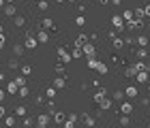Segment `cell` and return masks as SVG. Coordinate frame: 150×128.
<instances>
[{
  "instance_id": "obj_1",
  "label": "cell",
  "mask_w": 150,
  "mask_h": 128,
  "mask_svg": "<svg viewBox=\"0 0 150 128\" xmlns=\"http://www.w3.org/2000/svg\"><path fill=\"white\" fill-rule=\"evenodd\" d=\"M112 24L116 26V32H125V28H127V19L122 15H114L112 17Z\"/></svg>"
},
{
  "instance_id": "obj_2",
  "label": "cell",
  "mask_w": 150,
  "mask_h": 128,
  "mask_svg": "<svg viewBox=\"0 0 150 128\" xmlns=\"http://www.w3.org/2000/svg\"><path fill=\"white\" fill-rule=\"evenodd\" d=\"M56 53L60 56V60H62L64 64H67V62H71V60H73V56H71V53L67 51V49H62V47H58V49H56Z\"/></svg>"
},
{
  "instance_id": "obj_3",
  "label": "cell",
  "mask_w": 150,
  "mask_h": 128,
  "mask_svg": "<svg viewBox=\"0 0 150 128\" xmlns=\"http://www.w3.org/2000/svg\"><path fill=\"white\" fill-rule=\"evenodd\" d=\"M135 81H137V83H148V73L146 71H139L137 75H135Z\"/></svg>"
},
{
  "instance_id": "obj_4",
  "label": "cell",
  "mask_w": 150,
  "mask_h": 128,
  "mask_svg": "<svg viewBox=\"0 0 150 128\" xmlns=\"http://www.w3.org/2000/svg\"><path fill=\"white\" fill-rule=\"evenodd\" d=\"M99 107H101V111H107V109H110V107H112V100L110 98H103V100H99Z\"/></svg>"
},
{
  "instance_id": "obj_5",
  "label": "cell",
  "mask_w": 150,
  "mask_h": 128,
  "mask_svg": "<svg viewBox=\"0 0 150 128\" xmlns=\"http://www.w3.org/2000/svg\"><path fill=\"white\" fill-rule=\"evenodd\" d=\"M64 77H54V87H56V90H62L64 87Z\"/></svg>"
},
{
  "instance_id": "obj_6",
  "label": "cell",
  "mask_w": 150,
  "mask_h": 128,
  "mask_svg": "<svg viewBox=\"0 0 150 128\" xmlns=\"http://www.w3.org/2000/svg\"><path fill=\"white\" fill-rule=\"evenodd\" d=\"M125 94H127L129 98H135V96H137V87H135V85H129L127 90H125Z\"/></svg>"
},
{
  "instance_id": "obj_7",
  "label": "cell",
  "mask_w": 150,
  "mask_h": 128,
  "mask_svg": "<svg viewBox=\"0 0 150 128\" xmlns=\"http://www.w3.org/2000/svg\"><path fill=\"white\" fill-rule=\"evenodd\" d=\"M86 43H88V36H86V34H81V36H77V38H75V43H73V45H77V47H84Z\"/></svg>"
},
{
  "instance_id": "obj_8",
  "label": "cell",
  "mask_w": 150,
  "mask_h": 128,
  "mask_svg": "<svg viewBox=\"0 0 150 128\" xmlns=\"http://www.w3.org/2000/svg\"><path fill=\"white\" fill-rule=\"evenodd\" d=\"M84 53H88V58H92L94 56V45L92 43H86L84 45Z\"/></svg>"
},
{
  "instance_id": "obj_9",
  "label": "cell",
  "mask_w": 150,
  "mask_h": 128,
  "mask_svg": "<svg viewBox=\"0 0 150 128\" xmlns=\"http://www.w3.org/2000/svg\"><path fill=\"white\" fill-rule=\"evenodd\" d=\"M41 28H45V30H56V26H54V22H52V19H43Z\"/></svg>"
},
{
  "instance_id": "obj_10",
  "label": "cell",
  "mask_w": 150,
  "mask_h": 128,
  "mask_svg": "<svg viewBox=\"0 0 150 128\" xmlns=\"http://www.w3.org/2000/svg\"><path fill=\"white\" fill-rule=\"evenodd\" d=\"M137 73H139V71H137V66L133 64V66H129V69L125 71V75H127V77H135V75H137Z\"/></svg>"
},
{
  "instance_id": "obj_11",
  "label": "cell",
  "mask_w": 150,
  "mask_h": 128,
  "mask_svg": "<svg viewBox=\"0 0 150 128\" xmlns=\"http://www.w3.org/2000/svg\"><path fill=\"white\" fill-rule=\"evenodd\" d=\"M37 124H39V126H47V124H50V115H45V113H43V115H39Z\"/></svg>"
},
{
  "instance_id": "obj_12",
  "label": "cell",
  "mask_w": 150,
  "mask_h": 128,
  "mask_svg": "<svg viewBox=\"0 0 150 128\" xmlns=\"http://www.w3.org/2000/svg\"><path fill=\"white\" fill-rule=\"evenodd\" d=\"M135 43H137L139 47H146V45H148V36H146V34H139V36H137V41H135Z\"/></svg>"
},
{
  "instance_id": "obj_13",
  "label": "cell",
  "mask_w": 150,
  "mask_h": 128,
  "mask_svg": "<svg viewBox=\"0 0 150 128\" xmlns=\"http://www.w3.org/2000/svg\"><path fill=\"white\" fill-rule=\"evenodd\" d=\"M120 111H122V113H127V115H129V113L133 111V107H131V103H122V105H120Z\"/></svg>"
},
{
  "instance_id": "obj_14",
  "label": "cell",
  "mask_w": 150,
  "mask_h": 128,
  "mask_svg": "<svg viewBox=\"0 0 150 128\" xmlns=\"http://www.w3.org/2000/svg\"><path fill=\"white\" fill-rule=\"evenodd\" d=\"M26 113H28V109H26V107H24V105H19V107H17V109H15V115H19V118H24V115H26Z\"/></svg>"
},
{
  "instance_id": "obj_15",
  "label": "cell",
  "mask_w": 150,
  "mask_h": 128,
  "mask_svg": "<svg viewBox=\"0 0 150 128\" xmlns=\"http://www.w3.org/2000/svg\"><path fill=\"white\" fill-rule=\"evenodd\" d=\"M24 47H28V49H35V47H37V38H32V36H30L28 41H26V45H24Z\"/></svg>"
},
{
  "instance_id": "obj_16",
  "label": "cell",
  "mask_w": 150,
  "mask_h": 128,
  "mask_svg": "<svg viewBox=\"0 0 150 128\" xmlns=\"http://www.w3.org/2000/svg\"><path fill=\"white\" fill-rule=\"evenodd\" d=\"M105 96H107V92H105V90H99L97 94H94V100H97V103H99V100H103Z\"/></svg>"
},
{
  "instance_id": "obj_17",
  "label": "cell",
  "mask_w": 150,
  "mask_h": 128,
  "mask_svg": "<svg viewBox=\"0 0 150 128\" xmlns=\"http://www.w3.org/2000/svg\"><path fill=\"white\" fill-rule=\"evenodd\" d=\"M4 15H15V6H13V4H6V6H4Z\"/></svg>"
},
{
  "instance_id": "obj_18",
  "label": "cell",
  "mask_w": 150,
  "mask_h": 128,
  "mask_svg": "<svg viewBox=\"0 0 150 128\" xmlns=\"http://www.w3.org/2000/svg\"><path fill=\"white\" fill-rule=\"evenodd\" d=\"M47 38H50V36H47V32L45 30H39V41L41 43H47Z\"/></svg>"
},
{
  "instance_id": "obj_19",
  "label": "cell",
  "mask_w": 150,
  "mask_h": 128,
  "mask_svg": "<svg viewBox=\"0 0 150 128\" xmlns=\"http://www.w3.org/2000/svg\"><path fill=\"white\" fill-rule=\"evenodd\" d=\"M52 118L56 120V122H64V115H62V113H58V111H54V113H52Z\"/></svg>"
},
{
  "instance_id": "obj_20",
  "label": "cell",
  "mask_w": 150,
  "mask_h": 128,
  "mask_svg": "<svg viewBox=\"0 0 150 128\" xmlns=\"http://www.w3.org/2000/svg\"><path fill=\"white\" fill-rule=\"evenodd\" d=\"M114 47L116 49H122V47H125V41H122V38H114Z\"/></svg>"
},
{
  "instance_id": "obj_21",
  "label": "cell",
  "mask_w": 150,
  "mask_h": 128,
  "mask_svg": "<svg viewBox=\"0 0 150 128\" xmlns=\"http://www.w3.org/2000/svg\"><path fill=\"white\" fill-rule=\"evenodd\" d=\"M15 26H17V28H24V26H26V19H24V17H15Z\"/></svg>"
},
{
  "instance_id": "obj_22",
  "label": "cell",
  "mask_w": 150,
  "mask_h": 128,
  "mask_svg": "<svg viewBox=\"0 0 150 128\" xmlns=\"http://www.w3.org/2000/svg\"><path fill=\"white\" fill-rule=\"evenodd\" d=\"M137 58H139V60H144V58H148V51L144 49V47H139V51H137Z\"/></svg>"
},
{
  "instance_id": "obj_23",
  "label": "cell",
  "mask_w": 150,
  "mask_h": 128,
  "mask_svg": "<svg viewBox=\"0 0 150 128\" xmlns=\"http://www.w3.org/2000/svg\"><path fill=\"white\" fill-rule=\"evenodd\" d=\"M17 87H19V85H17L15 81H13V83H9V87H6V90H9L11 94H15V92H19V90H17Z\"/></svg>"
},
{
  "instance_id": "obj_24",
  "label": "cell",
  "mask_w": 150,
  "mask_h": 128,
  "mask_svg": "<svg viewBox=\"0 0 150 128\" xmlns=\"http://www.w3.org/2000/svg\"><path fill=\"white\" fill-rule=\"evenodd\" d=\"M97 66H99V62H97V60H94V56H92L90 60H88V69H97Z\"/></svg>"
},
{
  "instance_id": "obj_25",
  "label": "cell",
  "mask_w": 150,
  "mask_h": 128,
  "mask_svg": "<svg viewBox=\"0 0 150 128\" xmlns=\"http://www.w3.org/2000/svg\"><path fill=\"white\" fill-rule=\"evenodd\" d=\"M122 17H125L127 22H131V19L135 17V13H131V11H125V13H122Z\"/></svg>"
},
{
  "instance_id": "obj_26",
  "label": "cell",
  "mask_w": 150,
  "mask_h": 128,
  "mask_svg": "<svg viewBox=\"0 0 150 128\" xmlns=\"http://www.w3.org/2000/svg\"><path fill=\"white\" fill-rule=\"evenodd\" d=\"M81 53H84V51H81L79 47L75 45V49H73V53H71V56H73V58H81Z\"/></svg>"
},
{
  "instance_id": "obj_27",
  "label": "cell",
  "mask_w": 150,
  "mask_h": 128,
  "mask_svg": "<svg viewBox=\"0 0 150 128\" xmlns=\"http://www.w3.org/2000/svg\"><path fill=\"white\" fill-rule=\"evenodd\" d=\"M97 71L101 73V75H105V73H107V66H105L103 62H99V66H97Z\"/></svg>"
},
{
  "instance_id": "obj_28",
  "label": "cell",
  "mask_w": 150,
  "mask_h": 128,
  "mask_svg": "<svg viewBox=\"0 0 150 128\" xmlns=\"http://www.w3.org/2000/svg\"><path fill=\"white\" fill-rule=\"evenodd\" d=\"M84 124H86V126H92V124H94V120H92L90 115H84Z\"/></svg>"
},
{
  "instance_id": "obj_29",
  "label": "cell",
  "mask_w": 150,
  "mask_h": 128,
  "mask_svg": "<svg viewBox=\"0 0 150 128\" xmlns=\"http://www.w3.org/2000/svg\"><path fill=\"white\" fill-rule=\"evenodd\" d=\"M45 94H47V98H54V96H56V87H50Z\"/></svg>"
},
{
  "instance_id": "obj_30",
  "label": "cell",
  "mask_w": 150,
  "mask_h": 128,
  "mask_svg": "<svg viewBox=\"0 0 150 128\" xmlns=\"http://www.w3.org/2000/svg\"><path fill=\"white\" fill-rule=\"evenodd\" d=\"M144 15H146V11H144V9H142V6H139V9H137V11H135V17H139V19H142V17H144Z\"/></svg>"
},
{
  "instance_id": "obj_31",
  "label": "cell",
  "mask_w": 150,
  "mask_h": 128,
  "mask_svg": "<svg viewBox=\"0 0 150 128\" xmlns=\"http://www.w3.org/2000/svg\"><path fill=\"white\" fill-rule=\"evenodd\" d=\"M17 94H19L22 98H26V96H28V90H26V85H22V90H19Z\"/></svg>"
},
{
  "instance_id": "obj_32",
  "label": "cell",
  "mask_w": 150,
  "mask_h": 128,
  "mask_svg": "<svg viewBox=\"0 0 150 128\" xmlns=\"http://www.w3.org/2000/svg\"><path fill=\"white\" fill-rule=\"evenodd\" d=\"M120 124H122V126H129V118H127V113H122V118H120Z\"/></svg>"
},
{
  "instance_id": "obj_33",
  "label": "cell",
  "mask_w": 150,
  "mask_h": 128,
  "mask_svg": "<svg viewBox=\"0 0 150 128\" xmlns=\"http://www.w3.org/2000/svg\"><path fill=\"white\" fill-rule=\"evenodd\" d=\"M135 66H137V71H148V66L144 62H135Z\"/></svg>"
},
{
  "instance_id": "obj_34",
  "label": "cell",
  "mask_w": 150,
  "mask_h": 128,
  "mask_svg": "<svg viewBox=\"0 0 150 128\" xmlns=\"http://www.w3.org/2000/svg\"><path fill=\"white\" fill-rule=\"evenodd\" d=\"M15 83H17L19 87H22V85H26V77H17V79H15Z\"/></svg>"
},
{
  "instance_id": "obj_35",
  "label": "cell",
  "mask_w": 150,
  "mask_h": 128,
  "mask_svg": "<svg viewBox=\"0 0 150 128\" xmlns=\"http://www.w3.org/2000/svg\"><path fill=\"white\" fill-rule=\"evenodd\" d=\"M13 51H15V56H19V53L24 51V47L22 45H15V47H13Z\"/></svg>"
},
{
  "instance_id": "obj_36",
  "label": "cell",
  "mask_w": 150,
  "mask_h": 128,
  "mask_svg": "<svg viewBox=\"0 0 150 128\" xmlns=\"http://www.w3.org/2000/svg\"><path fill=\"white\" fill-rule=\"evenodd\" d=\"M30 71H32V69H30L28 64H26V66H22V75H30Z\"/></svg>"
},
{
  "instance_id": "obj_37",
  "label": "cell",
  "mask_w": 150,
  "mask_h": 128,
  "mask_svg": "<svg viewBox=\"0 0 150 128\" xmlns=\"http://www.w3.org/2000/svg\"><path fill=\"white\" fill-rule=\"evenodd\" d=\"M56 73H58V75H64V66L62 64H56Z\"/></svg>"
},
{
  "instance_id": "obj_38",
  "label": "cell",
  "mask_w": 150,
  "mask_h": 128,
  "mask_svg": "<svg viewBox=\"0 0 150 128\" xmlns=\"http://www.w3.org/2000/svg\"><path fill=\"white\" fill-rule=\"evenodd\" d=\"M4 124L6 126H13V124H15V118H4Z\"/></svg>"
},
{
  "instance_id": "obj_39",
  "label": "cell",
  "mask_w": 150,
  "mask_h": 128,
  "mask_svg": "<svg viewBox=\"0 0 150 128\" xmlns=\"http://www.w3.org/2000/svg\"><path fill=\"white\" fill-rule=\"evenodd\" d=\"M122 96H125V92H114V100H122Z\"/></svg>"
},
{
  "instance_id": "obj_40",
  "label": "cell",
  "mask_w": 150,
  "mask_h": 128,
  "mask_svg": "<svg viewBox=\"0 0 150 128\" xmlns=\"http://www.w3.org/2000/svg\"><path fill=\"white\" fill-rule=\"evenodd\" d=\"M75 24H77V26H84L86 19H84V17H77V19H75Z\"/></svg>"
},
{
  "instance_id": "obj_41",
  "label": "cell",
  "mask_w": 150,
  "mask_h": 128,
  "mask_svg": "<svg viewBox=\"0 0 150 128\" xmlns=\"http://www.w3.org/2000/svg\"><path fill=\"white\" fill-rule=\"evenodd\" d=\"M39 9H41V11L47 9V2H45V0H41V2H39Z\"/></svg>"
},
{
  "instance_id": "obj_42",
  "label": "cell",
  "mask_w": 150,
  "mask_h": 128,
  "mask_svg": "<svg viewBox=\"0 0 150 128\" xmlns=\"http://www.w3.org/2000/svg\"><path fill=\"white\" fill-rule=\"evenodd\" d=\"M4 47V34H0V49Z\"/></svg>"
},
{
  "instance_id": "obj_43",
  "label": "cell",
  "mask_w": 150,
  "mask_h": 128,
  "mask_svg": "<svg viewBox=\"0 0 150 128\" xmlns=\"http://www.w3.org/2000/svg\"><path fill=\"white\" fill-rule=\"evenodd\" d=\"M144 11H146V15H150V4H146V6H144Z\"/></svg>"
},
{
  "instance_id": "obj_44",
  "label": "cell",
  "mask_w": 150,
  "mask_h": 128,
  "mask_svg": "<svg viewBox=\"0 0 150 128\" xmlns=\"http://www.w3.org/2000/svg\"><path fill=\"white\" fill-rule=\"evenodd\" d=\"M0 118H4V107H0Z\"/></svg>"
},
{
  "instance_id": "obj_45",
  "label": "cell",
  "mask_w": 150,
  "mask_h": 128,
  "mask_svg": "<svg viewBox=\"0 0 150 128\" xmlns=\"http://www.w3.org/2000/svg\"><path fill=\"white\" fill-rule=\"evenodd\" d=\"M0 100H4V90H0Z\"/></svg>"
},
{
  "instance_id": "obj_46",
  "label": "cell",
  "mask_w": 150,
  "mask_h": 128,
  "mask_svg": "<svg viewBox=\"0 0 150 128\" xmlns=\"http://www.w3.org/2000/svg\"><path fill=\"white\" fill-rule=\"evenodd\" d=\"M0 34H4V28H2V26H0Z\"/></svg>"
},
{
  "instance_id": "obj_47",
  "label": "cell",
  "mask_w": 150,
  "mask_h": 128,
  "mask_svg": "<svg viewBox=\"0 0 150 128\" xmlns=\"http://www.w3.org/2000/svg\"><path fill=\"white\" fill-rule=\"evenodd\" d=\"M107 2H110V0H101V4H107Z\"/></svg>"
},
{
  "instance_id": "obj_48",
  "label": "cell",
  "mask_w": 150,
  "mask_h": 128,
  "mask_svg": "<svg viewBox=\"0 0 150 128\" xmlns=\"http://www.w3.org/2000/svg\"><path fill=\"white\" fill-rule=\"evenodd\" d=\"M0 6H4V0H0Z\"/></svg>"
},
{
  "instance_id": "obj_49",
  "label": "cell",
  "mask_w": 150,
  "mask_h": 128,
  "mask_svg": "<svg viewBox=\"0 0 150 128\" xmlns=\"http://www.w3.org/2000/svg\"><path fill=\"white\" fill-rule=\"evenodd\" d=\"M148 56H150V49H148Z\"/></svg>"
},
{
  "instance_id": "obj_50",
  "label": "cell",
  "mask_w": 150,
  "mask_h": 128,
  "mask_svg": "<svg viewBox=\"0 0 150 128\" xmlns=\"http://www.w3.org/2000/svg\"><path fill=\"white\" fill-rule=\"evenodd\" d=\"M58 2H62V0H58Z\"/></svg>"
},
{
  "instance_id": "obj_51",
  "label": "cell",
  "mask_w": 150,
  "mask_h": 128,
  "mask_svg": "<svg viewBox=\"0 0 150 128\" xmlns=\"http://www.w3.org/2000/svg\"><path fill=\"white\" fill-rule=\"evenodd\" d=\"M148 126H150V122H148Z\"/></svg>"
},
{
  "instance_id": "obj_52",
  "label": "cell",
  "mask_w": 150,
  "mask_h": 128,
  "mask_svg": "<svg viewBox=\"0 0 150 128\" xmlns=\"http://www.w3.org/2000/svg\"><path fill=\"white\" fill-rule=\"evenodd\" d=\"M9 2H11V0H9Z\"/></svg>"
}]
</instances>
